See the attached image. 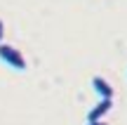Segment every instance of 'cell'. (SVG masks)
<instances>
[{
	"label": "cell",
	"instance_id": "cell-5",
	"mask_svg": "<svg viewBox=\"0 0 127 125\" xmlns=\"http://www.w3.org/2000/svg\"><path fill=\"white\" fill-rule=\"evenodd\" d=\"M87 125H108L106 121H94V123H87Z\"/></svg>",
	"mask_w": 127,
	"mask_h": 125
},
{
	"label": "cell",
	"instance_id": "cell-4",
	"mask_svg": "<svg viewBox=\"0 0 127 125\" xmlns=\"http://www.w3.org/2000/svg\"><path fill=\"white\" fill-rule=\"evenodd\" d=\"M2 33H5V24H2V19H0V40H2Z\"/></svg>",
	"mask_w": 127,
	"mask_h": 125
},
{
	"label": "cell",
	"instance_id": "cell-1",
	"mask_svg": "<svg viewBox=\"0 0 127 125\" xmlns=\"http://www.w3.org/2000/svg\"><path fill=\"white\" fill-rule=\"evenodd\" d=\"M0 59H2L5 64H9L14 71H26V59H24V54L12 45L0 42Z\"/></svg>",
	"mask_w": 127,
	"mask_h": 125
},
{
	"label": "cell",
	"instance_id": "cell-3",
	"mask_svg": "<svg viewBox=\"0 0 127 125\" xmlns=\"http://www.w3.org/2000/svg\"><path fill=\"white\" fill-rule=\"evenodd\" d=\"M92 87H94V92L99 94L101 99H113V87H111V83L106 78L94 76V78H92Z\"/></svg>",
	"mask_w": 127,
	"mask_h": 125
},
{
	"label": "cell",
	"instance_id": "cell-2",
	"mask_svg": "<svg viewBox=\"0 0 127 125\" xmlns=\"http://www.w3.org/2000/svg\"><path fill=\"white\" fill-rule=\"evenodd\" d=\"M111 106H113V99H99V104H96L94 109H90V111H87V123L104 121V116L111 111Z\"/></svg>",
	"mask_w": 127,
	"mask_h": 125
}]
</instances>
